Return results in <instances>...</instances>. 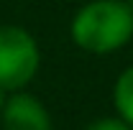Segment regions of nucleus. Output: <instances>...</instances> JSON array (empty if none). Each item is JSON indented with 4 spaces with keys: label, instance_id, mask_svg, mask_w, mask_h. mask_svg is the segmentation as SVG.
<instances>
[{
    "label": "nucleus",
    "instance_id": "nucleus-3",
    "mask_svg": "<svg viewBox=\"0 0 133 130\" xmlns=\"http://www.w3.org/2000/svg\"><path fill=\"white\" fill-rule=\"evenodd\" d=\"M0 122L3 130H54L49 107L26 89L8 92L5 107L0 112Z\"/></svg>",
    "mask_w": 133,
    "mask_h": 130
},
{
    "label": "nucleus",
    "instance_id": "nucleus-4",
    "mask_svg": "<svg viewBox=\"0 0 133 130\" xmlns=\"http://www.w3.org/2000/svg\"><path fill=\"white\" fill-rule=\"evenodd\" d=\"M113 107L118 117L133 128V64L125 66L113 84Z\"/></svg>",
    "mask_w": 133,
    "mask_h": 130
},
{
    "label": "nucleus",
    "instance_id": "nucleus-1",
    "mask_svg": "<svg viewBox=\"0 0 133 130\" xmlns=\"http://www.w3.org/2000/svg\"><path fill=\"white\" fill-rule=\"evenodd\" d=\"M69 36L84 54H115L133 38V8L125 0H90L72 16Z\"/></svg>",
    "mask_w": 133,
    "mask_h": 130
},
{
    "label": "nucleus",
    "instance_id": "nucleus-7",
    "mask_svg": "<svg viewBox=\"0 0 133 130\" xmlns=\"http://www.w3.org/2000/svg\"><path fill=\"white\" fill-rule=\"evenodd\" d=\"M125 3H128V5H131V8H133V0H125Z\"/></svg>",
    "mask_w": 133,
    "mask_h": 130
},
{
    "label": "nucleus",
    "instance_id": "nucleus-6",
    "mask_svg": "<svg viewBox=\"0 0 133 130\" xmlns=\"http://www.w3.org/2000/svg\"><path fill=\"white\" fill-rule=\"evenodd\" d=\"M5 99H8V92L0 87V112H3V107H5Z\"/></svg>",
    "mask_w": 133,
    "mask_h": 130
},
{
    "label": "nucleus",
    "instance_id": "nucleus-5",
    "mask_svg": "<svg viewBox=\"0 0 133 130\" xmlns=\"http://www.w3.org/2000/svg\"><path fill=\"white\" fill-rule=\"evenodd\" d=\"M82 130H133L125 120H120L118 115H110V117H97L92 122H87Z\"/></svg>",
    "mask_w": 133,
    "mask_h": 130
},
{
    "label": "nucleus",
    "instance_id": "nucleus-2",
    "mask_svg": "<svg viewBox=\"0 0 133 130\" xmlns=\"http://www.w3.org/2000/svg\"><path fill=\"white\" fill-rule=\"evenodd\" d=\"M41 69V49L23 26H0V87L5 92L26 89Z\"/></svg>",
    "mask_w": 133,
    "mask_h": 130
}]
</instances>
